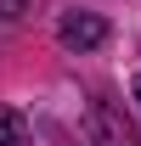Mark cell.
Returning a JSON list of instances; mask_svg holds the SVG:
<instances>
[{
	"label": "cell",
	"instance_id": "6da1fadb",
	"mask_svg": "<svg viewBox=\"0 0 141 146\" xmlns=\"http://www.w3.org/2000/svg\"><path fill=\"white\" fill-rule=\"evenodd\" d=\"M68 146H136V129L113 101H90L79 124L68 129Z\"/></svg>",
	"mask_w": 141,
	"mask_h": 146
},
{
	"label": "cell",
	"instance_id": "7a4b0ae2",
	"mask_svg": "<svg viewBox=\"0 0 141 146\" xmlns=\"http://www.w3.org/2000/svg\"><path fill=\"white\" fill-rule=\"evenodd\" d=\"M56 39L85 56V51H102L107 39H113V23H107L102 11H62V17H56Z\"/></svg>",
	"mask_w": 141,
	"mask_h": 146
},
{
	"label": "cell",
	"instance_id": "3957f363",
	"mask_svg": "<svg viewBox=\"0 0 141 146\" xmlns=\"http://www.w3.org/2000/svg\"><path fill=\"white\" fill-rule=\"evenodd\" d=\"M0 146H28V124L17 107H0Z\"/></svg>",
	"mask_w": 141,
	"mask_h": 146
},
{
	"label": "cell",
	"instance_id": "277c9868",
	"mask_svg": "<svg viewBox=\"0 0 141 146\" xmlns=\"http://www.w3.org/2000/svg\"><path fill=\"white\" fill-rule=\"evenodd\" d=\"M28 11V0H0V17H23Z\"/></svg>",
	"mask_w": 141,
	"mask_h": 146
},
{
	"label": "cell",
	"instance_id": "5b68a950",
	"mask_svg": "<svg viewBox=\"0 0 141 146\" xmlns=\"http://www.w3.org/2000/svg\"><path fill=\"white\" fill-rule=\"evenodd\" d=\"M130 96H136V107H141V73H136V79H130Z\"/></svg>",
	"mask_w": 141,
	"mask_h": 146
}]
</instances>
